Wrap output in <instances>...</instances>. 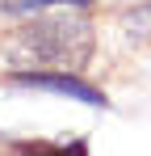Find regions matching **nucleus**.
<instances>
[{
  "instance_id": "obj_1",
  "label": "nucleus",
  "mask_w": 151,
  "mask_h": 156,
  "mask_svg": "<svg viewBox=\"0 0 151 156\" xmlns=\"http://www.w3.org/2000/svg\"><path fill=\"white\" fill-rule=\"evenodd\" d=\"M92 55V21L84 13L34 17L29 26L0 34L4 72H80Z\"/></svg>"
},
{
  "instance_id": "obj_2",
  "label": "nucleus",
  "mask_w": 151,
  "mask_h": 156,
  "mask_svg": "<svg viewBox=\"0 0 151 156\" xmlns=\"http://www.w3.org/2000/svg\"><path fill=\"white\" fill-rule=\"evenodd\" d=\"M17 80H21V84H34V89H50V93L80 97V101H88V105H101V101H105L97 89H88L84 80L67 76V72H17Z\"/></svg>"
},
{
  "instance_id": "obj_3",
  "label": "nucleus",
  "mask_w": 151,
  "mask_h": 156,
  "mask_svg": "<svg viewBox=\"0 0 151 156\" xmlns=\"http://www.w3.org/2000/svg\"><path fill=\"white\" fill-rule=\"evenodd\" d=\"M46 4H88V0H17L13 4V13H34V9H46Z\"/></svg>"
}]
</instances>
